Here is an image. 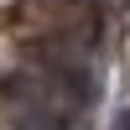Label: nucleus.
<instances>
[{"instance_id": "obj_1", "label": "nucleus", "mask_w": 130, "mask_h": 130, "mask_svg": "<svg viewBox=\"0 0 130 130\" xmlns=\"http://www.w3.org/2000/svg\"><path fill=\"white\" fill-rule=\"evenodd\" d=\"M109 130H130V109H120V115H115V125Z\"/></svg>"}]
</instances>
